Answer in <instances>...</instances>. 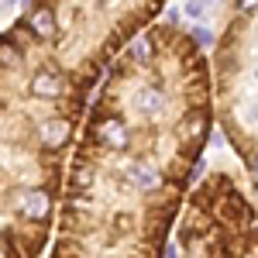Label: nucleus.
Returning <instances> with one entry per match:
<instances>
[{
  "label": "nucleus",
  "mask_w": 258,
  "mask_h": 258,
  "mask_svg": "<svg viewBox=\"0 0 258 258\" xmlns=\"http://www.w3.org/2000/svg\"><path fill=\"white\" fill-rule=\"evenodd\" d=\"M210 114L248 172L258 214V4L238 0L210 48Z\"/></svg>",
  "instance_id": "nucleus-3"
},
{
  "label": "nucleus",
  "mask_w": 258,
  "mask_h": 258,
  "mask_svg": "<svg viewBox=\"0 0 258 258\" xmlns=\"http://www.w3.org/2000/svg\"><path fill=\"white\" fill-rule=\"evenodd\" d=\"M182 14H186V18H193V21H203V18H207V4H186V7H182Z\"/></svg>",
  "instance_id": "nucleus-5"
},
{
  "label": "nucleus",
  "mask_w": 258,
  "mask_h": 258,
  "mask_svg": "<svg viewBox=\"0 0 258 258\" xmlns=\"http://www.w3.org/2000/svg\"><path fill=\"white\" fill-rule=\"evenodd\" d=\"M162 258H258V214L231 172L214 169L189 189Z\"/></svg>",
  "instance_id": "nucleus-4"
},
{
  "label": "nucleus",
  "mask_w": 258,
  "mask_h": 258,
  "mask_svg": "<svg viewBox=\"0 0 258 258\" xmlns=\"http://www.w3.org/2000/svg\"><path fill=\"white\" fill-rule=\"evenodd\" d=\"M210 127L207 52L159 14L124 41L90 97L48 258H162Z\"/></svg>",
  "instance_id": "nucleus-1"
},
{
  "label": "nucleus",
  "mask_w": 258,
  "mask_h": 258,
  "mask_svg": "<svg viewBox=\"0 0 258 258\" xmlns=\"http://www.w3.org/2000/svg\"><path fill=\"white\" fill-rule=\"evenodd\" d=\"M165 4H24L0 31V258L48 251L69 155L107 62Z\"/></svg>",
  "instance_id": "nucleus-2"
}]
</instances>
